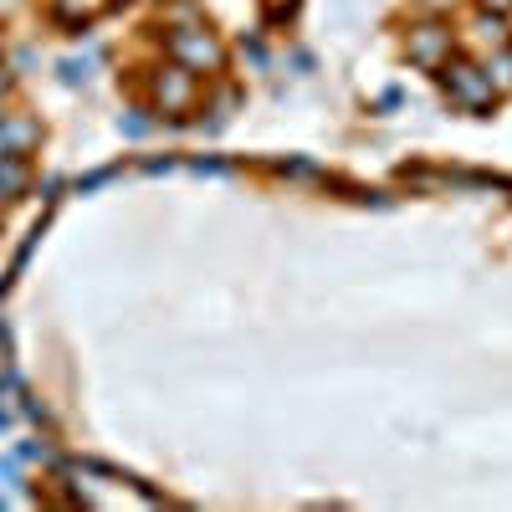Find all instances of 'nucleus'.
<instances>
[{"mask_svg":"<svg viewBox=\"0 0 512 512\" xmlns=\"http://www.w3.org/2000/svg\"><path fill=\"white\" fill-rule=\"evenodd\" d=\"M0 200H6V195H0Z\"/></svg>","mask_w":512,"mask_h":512,"instance_id":"nucleus-15","label":"nucleus"},{"mask_svg":"<svg viewBox=\"0 0 512 512\" xmlns=\"http://www.w3.org/2000/svg\"><path fill=\"white\" fill-rule=\"evenodd\" d=\"M405 52H410V62H415V67L436 72V67H446V62H451V31H446L441 21L410 26V41H405Z\"/></svg>","mask_w":512,"mask_h":512,"instance_id":"nucleus-3","label":"nucleus"},{"mask_svg":"<svg viewBox=\"0 0 512 512\" xmlns=\"http://www.w3.org/2000/svg\"><path fill=\"white\" fill-rule=\"evenodd\" d=\"M169 52H175L180 67H190V72H221V62H226L221 41L210 31H200V26H185V31L169 36Z\"/></svg>","mask_w":512,"mask_h":512,"instance_id":"nucleus-2","label":"nucleus"},{"mask_svg":"<svg viewBox=\"0 0 512 512\" xmlns=\"http://www.w3.org/2000/svg\"><path fill=\"white\" fill-rule=\"evenodd\" d=\"M477 36L487 41V47L497 52V47H507V26H502V16L497 11H487V16H477Z\"/></svg>","mask_w":512,"mask_h":512,"instance_id":"nucleus-9","label":"nucleus"},{"mask_svg":"<svg viewBox=\"0 0 512 512\" xmlns=\"http://www.w3.org/2000/svg\"><path fill=\"white\" fill-rule=\"evenodd\" d=\"M123 134H128V139H144V134H149V113H144V108H134V113L123 118Z\"/></svg>","mask_w":512,"mask_h":512,"instance_id":"nucleus-10","label":"nucleus"},{"mask_svg":"<svg viewBox=\"0 0 512 512\" xmlns=\"http://www.w3.org/2000/svg\"><path fill=\"white\" fill-rule=\"evenodd\" d=\"M482 6H487V11H507V6H512V0H482Z\"/></svg>","mask_w":512,"mask_h":512,"instance_id":"nucleus-12","label":"nucleus"},{"mask_svg":"<svg viewBox=\"0 0 512 512\" xmlns=\"http://www.w3.org/2000/svg\"><path fill=\"white\" fill-rule=\"evenodd\" d=\"M103 6H108V0H57V21L62 26H77V36H82V26H88Z\"/></svg>","mask_w":512,"mask_h":512,"instance_id":"nucleus-6","label":"nucleus"},{"mask_svg":"<svg viewBox=\"0 0 512 512\" xmlns=\"http://www.w3.org/2000/svg\"><path fill=\"white\" fill-rule=\"evenodd\" d=\"M154 98H159L164 113L190 108V103H195V77H190V67H169V72H159V77H154Z\"/></svg>","mask_w":512,"mask_h":512,"instance_id":"nucleus-4","label":"nucleus"},{"mask_svg":"<svg viewBox=\"0 0 512 512\" xmlns=\"http://www.w3.org/2000/svg\"><path fill=\"white\" fill-rule=\"evenodd\" d=\"M26 180H31L26 154H0V195H21Z\"/></svg>","mask_w":512,"mask_h":512,"instance_id":"nucleus-7","label":"nucleus"},{"mask_svg":"<svg viewBox=\"0 0 512 512\" xmlns=\"http://www.w3.org/2000/svg\"><path fill=\"white\" fill-rule=\"evenodd\" d=\"M441 82H446V93H451L461 108H472V113L492 108V98H497L492 77H487V67H477V62H446Z\"/></svg>","mask_w":512,"mask_h":512,"instance_id":"nucleus-1","label":"nucleus"},{"mask_svg":"<svg viewBox=\"0 0 512 512\" xmlns=\"http://www.w3.org/2000/svg\"><path fill=\"white\" fill-rule=\"evenodd\" d=\"M487 77H492V88H497V93H512V47H497Z\"/></svg>","mask_w":512,"mask_h":512,"instance_id":"nucleus-8","label":"nucleus"},{"mask_svg":"<svg viewBox=\"0 0 512 512\" xmlns=\"http://www.w3.org/2000/svg\"><path fill=\"white\" fill-rule=\"evenodd\" d=\"M36 139H41V128L31 118H6L0 123V154H31Z\"/></svg>","mask_w":512,"mask_h":512,"instance_id":"nucleus-5","label":"nucleus"},{"mask_svg":"<svg viewBox=\"0 0 512 512\" xmlns=\"http://www.w3.org/2000/svg\"><path fill=\"white\" fill-rule=\"evenodd\" d=\"M62 77L67 82H88V62H62Z\"/></svg>","mask_w":512,"mask_h":512,"instance_id":"nucleus-11","label":"nucleus"},{"mask_svg":"<svg viewBox=\"0 0 512 512\" xmlns=\"http://www.w3.org/2000/svg\"><path fill=\"white\" fill-rule=\"evenodd\" d=\"M0 123H6V113H0Z\"/></svg>","mask_w":512,"mask_h":512,"instance_id":"nucleus-14","label":"nucleus"},{"mask_svg":"<svg viewBox=\"0 0 512 512\" xmlns=\"http://www.w3.org/2000/svg\"><path fill=\"white\" fill-rule=\"evenodd\" d=\"M6 6H11V0H0V11H6Z\"/></svg>","mask_w":512,"mask_h":512,"instance_id":"nucleus-13","label":"nucleus"}]
</instances>
